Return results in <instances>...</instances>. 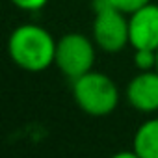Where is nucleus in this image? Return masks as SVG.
I'll list each match as a JSON object with an SVG mask.
<instances>
[{
	"label": "nucleus",
	"instance_id": "1",
	"mask_svg": "<svg viewBox=\"0 0 158 158\" xmlns=\"http://www.w3.org/2000/svg\"><path fill=\"white\" fill-rule=\"evenodd\" d=\"M8 54L21 69L28 73H41L54 63L56 39L43 26L21 24L10 34Z\"/></svg>",
	"mask_w": 158,
	"mask_h": 158
},
{
	"label": "nucleus",
	"instance_id": "3",
	"mask_svg": "<svg viewBox=\"0 0 158 158\" xmlns=\"http://www.w3.org/2000/svg\"><path fill=\"white\" fill-rule=\"evenodd\" d=\"M54 63L71 80L89 73L95 63V47L84 34L71 32L56 41Z\"/></svg>",
	"mask_w": 158,
	"mask_h": 158
},
{
	"label": "nucleus",
	"instance_id": "6",
	"mask_svg": "<svg viewBox=\"0 0 158 158\" xmlns=\"http://www.w3.org/2000/svg\"><path fill=\"white\" fill-rule=\"evenodd\" d=\"M127 102L145 114L158 112V71H139L127 86Z\"/></svg>",
	"mask_w": 158,
	"mask_h": 158
},
{
	"label": "nucleus",
	"instance_id": "7",
	"mask_svg": "<svg viewBox=\"0 0 158 158\" xmlns=\"http://www.w3.org/2000/svg\"><path fill=\"white\" fill-rule=\"evenodd\" d=\"M134 152L138 158H158V117L143 121L134 134Z\"/></svg>",
	"mask_w": 158,
	"mask_h": 158
},
{
	"label": "nucleus",
	"instance_id": "8",
	"mask_svg": "<svg viewBox=\"0 0 158 158\" xmlns=\"http://www.w3.org/2000/svg\"><path fill=\"white\" fill-rule=\"evenodd\" d=\"M134 65H136L139 71L156 69V50L134 48Z\"/></svg>",
	"mask_w": 158,
	"mask_h": 158
},
{
	"label": "nucleus",
	"instance_id": "11",
	"mask_svg": "<svg viewBox=\"0 0 158 158\" xmlns=\"http://www.w3.org/2000/svg\"><path fill=\"white\" fill-rule=\"evenodd\" d=\"M156 71H158V50H156Z\"/></svg>",
	"mask_w": 158,
	"mask_h": 158
},
{
	"label": "nucleus",
	"instance_id": "10",
	"mask_svg": "<svg viewBox=\"0 0 158 158\" xmlns=\"http://www.w3.org/2000/svg\"><path fill=\"white\" fill-rule=\"evenodd\" d=\"M13 6H17L19 10H24V11H37L41 8L47 6L48 0H10Z\"/></svg>",
	"mask_w": 158,
	"mask_h": 158
},
{
	"label": "nucleus",
	"instance_id": "2",
	"mask_svg": "<svg viewBox=\"0 0 158 158\" xmlns=\"http://www.w3.org/2000/svg\"><path fill=\"white\" fill-rule=\"evenodd\" d=\"M73 97L84 114L91 117H106L117 108L119 89L110 76L91 69L73 80Z\"/></svg>",
	"mask_w": 158,
	"mask_h": 158
},
{
	"label": "nucleus",
	"instance_id": "5",
	"mask_svg": "<svg viewBox=\"0 0 158 158\" xmlns=\"http://www.w3.org/2000/svg\"><path fill=\"white\" fill-rule=\"evenodd\" d=\"M128 37L132 48L158 50V4L149 2L128 15Z\"/></svg>",
	"mask_w": 158,
	"mask_h": 158
},
{
	"label": "nucleus",
	"instance_id": "4",
	"mask_svg": "<svg viewBox=\"0 0 158 158\" xmlns=\"http://www.w3.org/2000/svg\"><path fill=\"white\" fill-rule=\"evenodd\" d=\"M115 6H104L95 10L93 21V41L106 52H119L130 45L128 19Z\"/></svg>",
	"mask_w": 158,
	"mask_h": 158
},
{
	"label": "nucleus",
	"instance_id": "9",
	"mask_svg": "<svg viewBox=\"0 0 158 158\" xmlns=\"http://www.w3.org/2000/svg\"><path fill=\"white\" fill-rule=\"evenodd\" d=\"M112 2H114V6H115L117 10H121L123 13L130 15V13H134L136 10L147 6L151 0H112Z\"/></svg>",
	"mask_w": 158,
	"mask_h": 158
}]
</instances>
